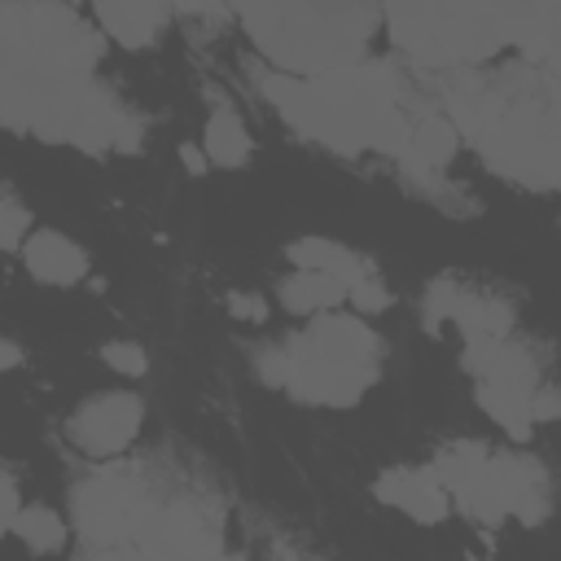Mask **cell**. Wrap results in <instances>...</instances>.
<instances>
[{"mask_svg": "<svg viewBox=\"0 0 561 561\" xmlns=\"http://www.w3.org/2000/svg\"><path fill=\"white\" fill-rule=\"evenodd\" d=\"M22 504H18V486H13V478L9 473H0V535L13 526V513H18Z\"/></svg>", "mask_w": 561, "mask_h": 561, "instance_id": "26", "label": "cell"}, {"mask_svg": "<svg viewBox=\"0 0 561 561\" xmlns=\"http://www.w3.org/2000/svg\"><path fill=\"white\" fill-rule=\"evenodd\" d=\"M443 320H451L465 337H469V333L508 337V329H513V307H508L504 298L460 289L456 280H434L430 294H425V329L438 333Z\"/></svg>", "mask_w": 561, "mask_h": 561, "instance_id": "12", "label": "cell"}, {"mask_svg": "<svg viewBox=\"0 0 561 561\" xmlns=\"http://www.w3.org/2000/svg\"><path fill=\"white\" fill-rule=\"evenodd\" d=\"M254 48L285 75L359 61L381 22L377 0H232Z\"/></svg>", "mask_w": 561, "mask_h": 561, "instance_id": "4", "label": "cell"}, {"mask_svg": "<svg viewBox=\"0 0 561 561\" xmlns=\"http://www.w3.org/2000/svg\"><path fill=\"white\" fill-rule=\"evenodd\" d=\"M263 96L298 136L337 153L381 149L399 158L412 131L403 83L390 61H346L320 75L276 70L263 79Z\"/></svg>", "mask_w": 561, "mask_h": 561, "instance_id": "3", "label": "cell"}, {"mask_svg": "<svg viewBox=\"0 0 561 561\" xmlns=\"http://www.w3.org/2000/svg\"><path fill=\"white\" fill-rule=\"evenodd\" d=\"M96 22L123 48H149L171 18V0H92Z\"/></svg>", "mask_w": 561, "mask_h": 561, "instance_id": "16", "label": "cell"}, {"mask_svg": "<svg viewBox=\"0 0 561 561\" xmlns=\"http://www.w3.org/2000/svg\"><path fill=\"white\" fill-rule=\"evenodd\" d=\"M101 359H105L114 373H123V377H140V373L149 368V359H145V351H140L136 342H105V346H101Z\"/></svg>", "mask_w": 561, "mask_h": 561, "instance_id": "22", "label": "cell"}, {"mask_svg": "<svg viewBox=\"0 0 561 561\" xmlns=\"http://www.w3.org/2000/svg\"><path fill=\"white\" fill-rule=\"evenodd\" d=\"M18 250H22L26 267H31V276L44 280V285H79L88 276L83 245L70 241L66 232H57V228H31Z\"/></svg>", "mask_w": 561, "mask_h": 561, "instance_id": "14", "label": "cell"}, {"mask_svg": "<svg viewBox=\"0 0 561 561\" xmlns=\"http://www.w3.org/2000/svg\"><path fill=\"white\" fill-rule=\"evenodd\" d=\"M180 158H184L188 175H206V171H210V158H206V149H197V145H184Z\"/></svg>", "mask_w": 561, "mask_h": 561, "instance_id": "28", "label": "cell"}, {"mask_svg": "<svg viewBox=\"0 0 561 561\" xmlns=\"http://www.w3.org/2000/svg\"><path fill=\"white\" fill-rule=\"evenodd\" d=\"M517 0H381L390 39L425 70L495 57L513 39Z\"/></svg>", "mask_w": 561, "mask_h": 561, "instance_id": "5", "label": "cell"}, {"mask_svg": "<svg viewBox=\"0 0 561 561\" xmlns=\"http://www.w3.org/2000/svg\"><path fill=\"white\" fill-rule=\"evenodd\" d=\"M140 421H145V403L127 390H110V394H96V399H88L70 412L66 438L83 456L110 460V456L131 447V438L140 434Z\"/></svg>", "mask_w": 561, "mask_h": 561, "instance_id": "10", "label": "cell"}, {"mask_svg": "<svg viewBox=\"0 0 561 561\" xmlns=\"http://www.w3.org/2000/svg\"><path fill=\"white\" fill-rule=\"evenodd\" d=\"M101 35L66 0H0V123L88 153L140 149V118L92 75Z\"/></svg>", "mask_w": 561, "mask_h": 561, "instance_id": "1", "label": "cell"}, {"mask_svg": "<svg viewBox=\"0 0 561 561\" xmlns=\"http://www.w3.org/2000/svg\"><path fill=\"white\" fill-rule=\"evenodd\" d=\"M377 495H381L386 504L403 508V513L416 517V522H443L447 508H451V495H447V486H443V478H438L434 465H425V469H421V465L386 469V473L377 478Z\"/></svg>", "mask_w": 561, "mask_h": 561, "instance_id": "13", "label": "cell"}, {"mask_svg": "<svg viewBox=\"0 0 561 561\" xmlns=\"http://www.w3.org/2000/svg\"><path fill=\"white\" fill-rule=\"evenodd\" d=\"M219 552H224L219 508L193 491L158 486L145 473L123 526V557H219Z\"/></svg>", "mask_w": 561, "mask_h": 561, "instance_id": "7", "label": "cell"}, {"mask_svg": "<svg viewBox=\"0 0 561 561\" xmlns=\"http://www.w3.org/2000/svg\"><path fill=\"white\" fill-rule=\"evenodd\" d=\"M18 359H22V351H18L13 342H4V337H0V373H9V368H18Z\"/></svg>", "mask_w": 561, "mask_h": 561, "instance_id": "29", "label": "cell"}, {"mask_svg": "<svg viewBox=\"0 0 561 561\" xmlns=\"http://www.w3.org/2000/svg\"><path fill=\"white\" fill-rule=\"evenodd\" d=\"M495 486H500L504 517H522L526 526H535L548 513V478H543L539 460L495 451Z\"/></svg>", "mask_w": 561, "mask_h": 561, "instance_id": "15", "label": "cell"}, {"mask_svg": "<svg viewBox=\"0 0 561 561\" xmlns=\"http://www.w3.org/2000/svg\"><path fill=\"white\" fill-rule=\"evenodd\" d=\"M346 298V285L329 272L316 267H298L294 276L280 280V307L294 316H316V311H333Z\"/></svg>", "mask_w": 561, "mask_h": 561, "instance_id": "18", "label": "cell"}, {"mask_svg": "<svg viewBox=\"0 0 561 561\" xmlns=\"http://www.w3.org/2000/svg\"><path fill=\"white\" fill-rule=\"evenodd\" d=\"M539 390V368L535 355L517 342H500L495 355L486 359V368L478 373V403L482 412H491V421H500L513 438H526L535 416H530V399Z\"/></svg>", "mask_w": 561, "mask_h": 561, "instance_id": "9", "label": "cell"}, {"mask_svg": "<svg viewBox=\"0 0 561 561\" xmlns=\"http://www.w3.org/2000/svg\"><path fill=\"white\" fill-rule=\"evenodd\" d=\"M145 482V469L136 465H105L96 473H88L75 495H70V522L75 535L101 552V557H123V526L131 513V500Z\"/></svg>", "mask_w": 561, "mask_h": 561, "instance_id": "8", "label": "cell"}, {"mask_svg": "<svg viewBox=\"0 0 561 561\" xmlns=\"http://www.w3.org/2000/svg\"><path fill=\"white\" fill-rule=\"evenodd\" d=\"M228 311H232L237 320H250V324L267 320V302H263L259 294H241V289H232V294H228Z\"/></svg>", "mask_w": 561, "mask_h": 561, "instance_id": "24", "label": "cell"}, {"mask_svg": "<svg viewBox=\"0 0 561 561\" xmlns=\"http://www.w3.org/2000/svg\"><path fill=\"white\" fill-rule=\"evenodd\" d=\"M9 530H13L26 548H35V552H57V548L66 543V522H61L53 508H44V504H35V508H18Z\"/></svg>", "mask_w": 561, "mask_h": 561, "instance_id": "20", "label": "cell"}, {"mask_svg": "<svg viewBox=\"0 0 561 561\" xmlns=\"http://www.w3.org/2000/svg\"><path fill=\"white\" fill-rule=\"evenodd\" d=\"M447 495L482 526H500L504 522V504H500V486H495V451H486L482 443H456L443 447L434 460Z\"/></svg>", "mask_w": 561, "mask_h": 561, "instance_id": "11", "label": "cell"}, {"mask_svg": "<svg viewBox=\"0 0 561 561\" xmlns=\"http://www.w3.org/2000/svg\"><path fill=\"white\" fill-rule=\"evenodd\" d=\"M26 232H31V210L0 188V250H18Z\"/></svg>", "mask_w": 561, "mask_h": 561, "instance_id": "21", "label": "cell"}, {"mask_svg": "<svg viewBox=\"0 0 561 561\" xmlns=\"http://www.w3.org/2000/svg\"><path fill=\"white\" fill-rule=\"evenodd\" d=\"M289 263H294V267L329 272V276H337L346 289H351L355 280L373 276V263H368L364 254H355L351 245L329 241V237H302V241H294V245H289Z\"/></svg>", "mask_w": 561, "mask_h": 561, "instance_id": "17", "label": "cell"}, {"mask_svg": "<svg viewBox=\"0 0 561 561\" xmlns=\"http://www.w3.org/2000/svg\"><path fill=\"white\" fill-rule=\"evenodd\" d=\"M447 123L478 158L526 188H557L561 123L552 66H513L500 75H456L443 83Z\"/></svg>", "mask_w": 561, "mask_h": 561, "instance_id": "2", "label": "cell"}, {"mask_svg": "<svg viewBox=\"0 0 561 561\" xmlns=\"http://www.w3.org/2000/svg\"><path fill=\"white\" fill-rule=\"evenodd\" d=\"M285 355V390L307 403L351 408L377 381L381 342L359 316H324L280 342Z\"/></svg>", "mask_w": 561, "mask_h": 561, "instance_id": "6", "label": "cell"}, {"mask_svg": "<svg viewBox=\"0 0 561 561\" xmlns=\"http://www.w3.org/2000/svg\"><path fill=\"white\" fill-rule=\"evenodd\" d=\"M346 298H351V307H355L359 316H373V311H386V307H390V294H386V285H381L377 276L355 280V285L346 289Z\"/></svg>", "mask_w": 561, "mask_h": 561, "instance_id": "23", "label": "cell"}, {"mask_svg": "<svg viewBox=\"0 0 561 561\" xmlns=\"http://www.w3.org/2000/svg\"><path fill=\"white\" fill-rule=\"evenodd\" d=\"M259 377H263L272 390L285 386V355H280V342H276V346H263V355H259Z\"/></svg>", "mask_w": 561, "mask_h": 561, "instance_id": "25", "label": "cell"}, {"mask_svg": "<svg viewBox=\"0 0 561 561\" xmlns=\"http://www.w3.org/2000/svg\"><path fill=\"white\" fill-rule=\"evenodd\" d=\"M202 149L215 167H241L250 158V131L232 110H215L202 131Z\"/></svg>", "mask_w": 561, "mask_h": 561, "instance_id": "19", "label": "cell"}, {"mask_svg": "<svg viewBox=\"0 0 561 561\" xmlns=\"http://www.w3.org/2000/svg\"><path fill=\"white\" fill-rule=\"evenodd\" d=\"M530 416H535V421H552V416H557V390H552V386L539 381V390H535V399H530Z\"/></svg>", "mask_w": 561, "mask_h": 561, "instance_id": "27", "label": "cell"}]
</instances>
